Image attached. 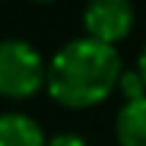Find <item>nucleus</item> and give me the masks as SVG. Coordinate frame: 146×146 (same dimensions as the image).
<instances>
[{"label":"nucleus","instance_id":"9","mask_svg":"<svg viewBox=\"0 0 146 146\" xmlns=\"http://www.w3.org/2000/svg\"><path fill=\"white\" fill-rule=\"evenodd\" d=\"M33 3H50V0H33Z\"/></svg>","mask_w":146,"mask_h":146},{"label":"nucleus","instance_id":"7","mask_svg":"<svg viewBox=\"0 0 146 146\" xmlns=\"http://www.w3.org/2000/svg\"><path fill=\"white\" fill-rule=\"evenodd\" d=\"M47 146H88V143L77 132H58V135H52L47 141Z\"/></svg>","mask_w":146,"mask_h":146},{"label":"nucleus","instance_id":"2","mask_svg":"<svg viewBox=\"0 0 146 146\" xmlns=\"http://www.w3.org/2000/svg\"><path fill=\"white\" fill-rule=\"evenodd\" d=\"M47 86V64L25 39H0V97L28 99Z\"/></svg>","mask_w":146,"mask_h":146},{"label":"nucleus","instance_id":"3","mask_svg":"<svg viewBox=\"0 0 146 146\" xmlns=\"http://www.w3.org/2000/svg\"><path fill=\"white\" fill-rule=\"evenodd\" d=\"M132 25H135V8L130 0H88L83 8L86 36L110 47L130 36Z\"/></svg>","mask_w":146,"mask_h":146},{"label":"nucleus","instance_id":"8","mask_svg":"<svg viewBox=\"0 0 146 146\" xmlns=\"http://www.w3.org/2000/svg\"><path fill=\"white\" fill-rule=\"evenodd\" d=\"M138 72H141V77H143V83H146V44H143L141 58H138Z\"/></svg>","mask_w":146,"mask_h":146},{"label":"nucleus","instance_id":"5","mask_svg":"<svg viewBox=\"0 0 146 146\" xmlns=\"http://www.w3.org/2000/svg\"><path fill=\"white\" fill-rule=\"evenodd\" d=\"M119 146H146V97L124 102L116 116Z\"/></svg>","mask_w":146,"mask_h":146},{"label":"nucleus","instance_id":"6","mask_svg":"<svg viewBox=\"0 0 146 146\" xmlns=\"http://www.w3.org/2000/svg\"><path fill=\"white\" fill-rule=\"evenodd\" d=\"M119 91H121V97L127 99V102L146 97V83H143L138 69H124L121 80H119Z\"/></svg>","mask_w":146,"mask_h":146},{"label":"nucleus","instance_id":"1","mask_svg":"<svg viewBox=\"0 0 146 146\" xmlns=\"http://www.w3.org/2000/svg\"><path fill=\"white\" fill-rule=\"evenodd\" d=\"M121 58L116 47L97 39H72L47 64V94L69 110H86L105 102L121 80Z\"/></svg>","mask_w":146,"mask_h":146},{"label":"nucleus","instance_id":"4","mask_svg":"<svg viewBox=\"0 0 146 146\" xmlns=\"http://www.w3.org/2000/svg\"><path fill=\"white\" fill-rule=\"evenodd\" d=\"M41 124L28 113L8 110L0 113V146H47Z\"/></svg>","mask_w":146,"mask_h":146}]
</instances>
